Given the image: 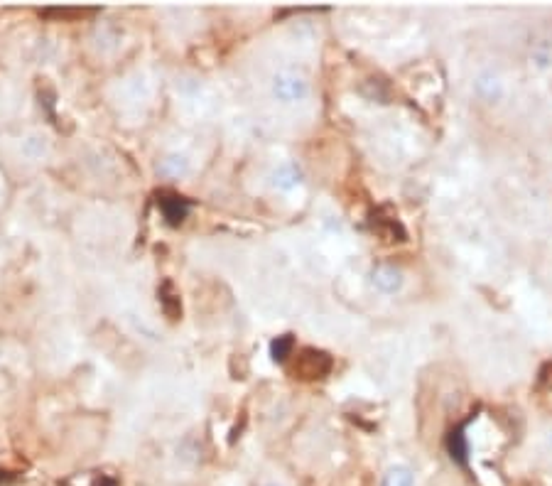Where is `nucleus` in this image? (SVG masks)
<instances>
[{
    "label": "nucleus",
    "mask_w": 552,
    "mask_h": 486,
    "mask_svg": "<svg viewBox=\"0 0 552 486\" xmlns=\"http://www.w3.org/2000/svg\"><path fill=\"white\" fill-rule=\"evenodd\" d=\"M474 89L481 99L489 101V104H496L503 96V81L494 72H481L474 81Z\"/></svg>",
    "instance_id": "obj_4"
},
{
    "label": "nucleus",
    "mask_w": 552,
    "mask_h": 486,
    "mask_svg": "<svg viewBox=\"0 0 552 486\" xmlns=\"http://www.w3.org/2000/svg\"><path fill=\"white\" fill-rule=\"evenodd\" d=\"M371 283L373 288L381 290V293L386 295H395L400 288H403L405 278H403V270L388 266V263H383V266H376L371 270Z\"/></svg>",
    "instance_id": "obj_3"
},
{
    "label": "nucleus",
    "mask_w": 552,
    "mask_h": 486,
    "mask_svg": "<svg viewBox=\"0 0 552 486\" xmlns=\"http://www.w3.org/2000/svg\"><path fill=\"white\" fill-rule=\"evenodd\" d=\"M329 369H332V359H329L324 351L305 349L300 356H297L295 371L302 378H322L329 374Z\"/></svg>",
    "instance_id": "obj_2"
},
{
    "label": "nucleus",
    "mask_w": 552,
    "mask_h": 486,
    "mask_svg": "<svg viewBox=\"0 0 552 486\" xmlns=\"http://www.w3.org/2000/svg\"><path fill=\"white\" fill-rule=\"evenodd\" d=\"M263 486H278V484H263Z\"/></svg>",
    "instance_id": "obj_10"
},
{
    "label": "nucleus",
    "mask_w": 552,
    "mask_h": 486,
    "mask_svg": "<svg viewBox=\"0 0 552 486\" xmlns=\"http://www.w3.org/2000/svg\"><path fill=\"white\" fill-rule=\"evenodd\" d=\"M158 204H160L162 214H165V219L175 226L182 224L184 216H187V212H189V204L184 202L182 197H177V194H162Z\"/></svg>",
    "instance_id": "obj_5"
},
{
    "label": "nucleus",
    "mask_w": 552,
    "mask_h": 486,
    "mask_svg": "<svg viewBox=\"0 0 552 486\" xmlns=\"http://www.w3.org/2000/svg\"><path fill=\"white\" fill-rule=\"evenodd\" d=\"M533 57H535V64H538V67H540V69L550 67V62H552V54H548V52H543V50H538V52H535V54H533Z\"/></svg>",
    "instance_id": "obj_9"
},
{
    "label": "nucleus",
    "mask_w": 552,
    "mask_h": 486,
    "mask_svg": "<svg viewBox=\"0 0 552 486\" xmlns=\"http://www.w3.org/2000/svg\"><path fill=\"white\" fill-rule=\"evenodd\" d=\"M550 442H552V435H550Z\"/></svg>",
    "instance_id": "obj_11"
},
{
    "label": "nucleus",
    "mask_w": 552,
    "mask_h": 486,
    "mask_svg": "<svg viewBox=\"0 0 552 486\" xmlns=\"http://www.w3.org/2000/svg\"><path fill=\"white\" fill-rule=\"evenodd\" d=\"M292 351V339L290 337H278L273 342V359L275 361H285Z\"/></svg>",
    "instance_id": "obj_8"
},
{
    "label": "nucleus",
    "mask_w": 552,
    "mask_h": 486,
    "mask_svg": "<svg viewBox=\"0 0 552 486\" xmlns=\"http://www.w3.org/2000/svg\"><path fill=\"white\" fill-rule=\"evenodd\" d=\"M418 479H415V472L408 467V464H393V467L386 469L383 474L381 486H415Z\"/></svg>",
    "instance_id": "obj_6"
},
{
    "label": "nucleus",
    "mask_w": 552,
    "mask_h": 486,
    "mask_svg": "<svg viewBox=\"0 0 552 486\" xmlns=\"http://www.w3.org/2000/svg\"><path fill=\"white\" fill-rule=\"evenodd\" d=\"M300 182H302V172H300V167L292 165V162L280 165L273 175V185L278 189H295Z\"/></svg>",
    "instance_id": "obj_7"
},
{
    "label": "nucleus",
    "mask_w": 552,
    "mask_h": 486,
    "mask_svg": "<svg viewBox=\"0 0 552 486\" xmlns=\"http://www.w3.org/2000/svg\"><path fill=\"white\" fill-rule=\"evenodd\" d=\"M273 94L283 104H300V101H305L310 96V81L300 77V74L280 72L273 79Z\"/></svg>",
    "instance_id": "obj_1"
}]
</instances>
